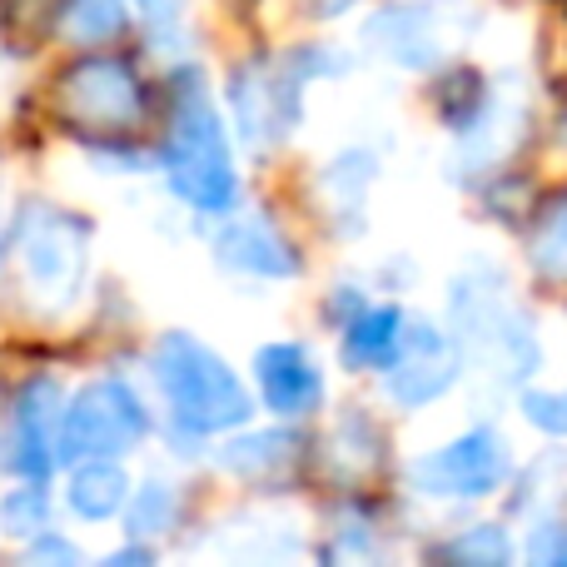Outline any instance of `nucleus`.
Listing matches in <instances>:
<instances>
[{"instance_id":"nucleus-2","label":"nucleus","mask_w":567,"mask_h":567,"mask_svg":"<svg viewBox=\"0 0 567 567\" xmlns=\"http://www.w3.org/2000/svg\"><path fill=\"white\" fill-rule=\"evenodd\" d=\"M155 383L169 403V419L185 433H225L249 419V393L239 373L209 343L189 333H165L155 343Z\"/></svg>"},{"instance_id":"nucleus-3","label":"nucleus","mask_w":567,"mask_h":567,"mask_svg":"<svg viewBox=\"0 0 567 567\" xmlns=\"http://www.w3.org/2000/svg\"><path fill=\"white\" fill-rule=\"evenodd\" d=\"M85 245L90 229L85 219L65 215V209H25L16 225V255L25 269V289L35 293L40 309H65L80 293V275H85Z\"/></svg>"},{"instance_id":"nucleus-7","label":"nucleus","mask_w":567,"mask_h":567,"mask_svg":"<svg viewBox=\"0 0 567 567\" xmlns=\"http://www.w3.org/2000/svg\"><path fill=\"white\" fill-rule=\"evenodd\" d=\"M60 105L75 125L105 130V135H125L145 115V90H140L135 70L115 55H85L65 80H60Z\"/></svg>"},{"instance_id":"nucleus-6","label":"nucleus","mask_w":567,"mask_h":567,"mask_svg":"<svg viewBox=\"0 0 567 567\" xmlns=\"http://www.w3.org/2000/svg\"><path fill=\"white\" fill-rule=\"evenodd\" d=\"M513 473L508 443L493 429H473L463 439L443 443V449L423 453L409 468L413 488L429 493V498H483V493H498Z\"/></svg>"},{"instance_id":"nucleus-15","label":"nucleus","mask_w":567,"mask_h":567,"mask_svg":"<svg viewBox=\"0 0 567 567\" xmlns=\"http://www.w3.org/2000/svg\"><path fill=\"white\" fill-rule=\"evenodd\" d=\"M65 498H70V508H75L80 518H90V523L115 518V513L130 503V478L110 458H85V468L70 473Z\"/></svg>"},{"instance_id":"nucleus-25","label":"nucleus","mask_w":567,"mask_h":567,"mask_svg":"<svg viewBox=\"0 0 567 567\" xmlns=\"http://www.w3.org/2000/svg\"><path fill=\"white\" fill-rule=\"evenodd\" d=\"M0 255H6V235H0Z\"/></svg>"},{"instance_id":"nucleus-21","label":"nucleus","mask_w":567,"mask_h":567,"mask_svg":"<svg viewBox=\"0 0 567 567\" xmlns=\"http://www.w3.org/2000/svg\"><path fill=\"white\" fill-rule=\"evenodd\" d=\"M449 558H458V563H508L513 543L498 523H478V528L458 533V538L449 543Z\"/></svg>"},{"instance_id":"nucleus-17","label":"nucleus","mask_w":567,"mask_h":567,"mask_svg":"<svg viewBox=\"0 0 567 567\" xmlns=\"http://www.w3.org/2000/svg\"><path fill=\"white\" fill-rule=\"evenodd\" d=\"M60 20H65L75 45H105L125 30V0H60Z\"/></svg>"},{"instance_id":"nucleus-1","label":"nucleus","mask_w":567,"mask_h":567,"mask_svg":"<svg viewBox=\"0 0 567 567\" xmlns=\"http://www.w3.org/2000/svg\"><path fill=\"white\" fill-rule=\"evenodd\" d=\"M165 179L185 205L205 209V215H229L239 199L235 159H229L225 120L209 105L205 80L195 70H179L175 90H169V130L165 150H159Z\"/></svg>"},{"instance_id":"nucleus-4","label":"nucleus","mask_w":567,"mask_h":567,"mask_svg":"<svg viewBox=\"0 0 567 567\" xmlns=\"http://www.w3.org/2000/svg\"><path fill=\"white\" fill-rule=\"evenodd\" d=\"M453 319H458L463 339L493 363V373L503 379H523V373H538V339H533V323L503 293V279H458L453 284Z\"/></svg>"},{"instance_id":"nucleus-16","label":"nucleus","mask_w":567,"mask_h":567,"mask_svg":"<svg viewBox=\"0 0 567 567\" xmlns=\"http://www.w3.org/2000/svg\"><path fill=\"white\" fill-rule=\"evenodd\" d=\"M179 523V488L165 478H150L145 488L130 493L125 503V533L130 538H155Z\"/></svg>"},{"instance_id":"nucleus-24","label":"nucleus","mask_w":567,"mask_h":567,"mask_svg":"<svg viewBox=\"0 0 567 567\" xmlns=\"http://www.w3.org/2000/svg\"><path fill=\"white\" fill-rule=\"evenodd\" d=\"M135 6L145 10L155 30H175L179 25V0H135Z\"/></svg>"},{"instance_id":"nucleus-22","label":"nucleus","mask_w":567,"mask_h":567,"mask_svg":"<svg viewBox=\"0 0 567 567\" xmlns=\"http://www.w3.org/2000/svg\"><path fill=\"white\" fill-rule=\"evenodd\" d=\"M523 413H528L543 433H558V439H567V393L528 389V393H523Z\"/></svg>"},{"instance_id":"nucleus-8","label":"nucleus","mask_w":567,"mask_h":567,"mask_svg":"<svg viewBox=\"0 0 567 567\" xmlns=\"http://www.w3.org/2000/svg\"><path fill=\"white\" fill-rule=\"evenodd\" d=\"M319 70H333L329 55L313 60H284V65H249L235 75V115L239 135L249 145H265L275 135H289L293 115H299V85Z\"/></svg>"},{"instance_id":"nucleus-14","label":"nucleus","mask_w":567,"mask_h":567,"mask_svg":"<svg viewBox=\"0 0 567 567\" xmlns=\"http://www.w3.org/2000/svg\"><path fill=\"white\" fill-rule=\"evenodd\" d=\"M373 45L399 65H433L443 55V35H439V16L433 10H389L369 25Z\"/></svg>"},{"instance_id":"nucleus-11","label":"nucleus","mask_w":567,"mask_h":567,"mask_svg":"<svg viewBox=\"0 0 567 567\" xmlns=\"http://www.w3.org/2000/svg\"><path fill=\"white\" fill-rule=\"evenodd\" d=\"M50 423H55V383L35 379L16 399V413H10V443H6L10 473H20V478H30V483L50 478L55 449H60V439H50Z\"/></svg>"},{"instance_id":"nucleus-19","label":"nucleus","mask_w":567,"mask_h":567,"mask_svg":"<svg viewBox=\"0 0 567 567\" xmlns=\"http://www.w3.org/2000/svg\"><path fill=\"white\" fill-rule=\"evenodd\" d=\"M0 523H6L10 533H20V538H30V533H45L50 528V498L40 483H30V488H16L6 503H0Z\"/></svg>"},{"instance_id":"nucleus-10","label":"nucleus","mask_w":567,"mask_h":567,"mask_svg":"<svg viewBox=\"0 0 567 567\" xmlns=\"http://www.w3.org/2000/svg\"><path fill=\"white\" fill-rule=\"evenodd\" d=\"M255 379L269 413H279V419H303L323 399V373L303 343H265L255 353Z\"/></svg>"},{"instance_id":"nucleus-20","label":"nucleus","mask_w":567,"mask_h":567,"mask_svg":"<svg viewBox=\"0 0 567 567\" xmlns=\"http://www.w3.org/2000/svg\"><path fill=\"white\" fill-rule=\"evenodd\" d=\"M533 259H538L543 275L567 279V199L548 209V219L538 225V239H533Z\"/></svg>"},{"instance_id":"nucleus-9","label":"nucleus","mask_w":567,"mask_h":567,"mask_svg":"<svg viewBox=\"0 0 567 567\" xmlns=\"http://www.w3.org/2000/svg\"><path fill=\"white\" fill-rule=\"evenodd\" d=\"M458 373H463V359H458V349L443 339V329L413 319L409 329H403L399 359L389 363V393L403 409H429L433 399H443V393L458 383Z\"/></svg>"},{"instance_id":"nucleus-23","label":"nucleus","mask_w":567,"mask_h":567,"mask_svg":"<svg viewBox=\"0 0 567 567\" xmlns=\"http://www.w3.org/2000/svg\"><path fill=\"white\" fill-rule=\"evenodd\" d=\"M528 558L533 563H567V523H548V528L533 533Z\"/></svg>"},{"instance_id":"nucleus-12","label":"nucleus","mask_w":567,"mask_h":567,"mask_svg":"<svg viewBox=\"0 0 567 567\" xmlns=\"http://www.w3.org/2000/svg\"><path fill=\"white\" fill-rule=\"evenodd\" d=\"M219 265L239 269V275L259 279H293L299 275V255L289 249V239L279 235L269 219H229V229L219 235Z\"/></svg>"},{"instance_id":"nucleus-5","label":"nucleus","mask_w":567,"mask_h":567,"mask_svg":"<svg viewBox=\"0 0 567 567\" xmlns=\"http://www.w3.org/2000/svg\"><path fill=\"white\" fill-rule=\"evenodd\" d=\"M150 433L140 393L120 379H95L60 409V458H115Z\"/></svg>"},{"instance_id":"nucleus-13","label":"nucleus","mask_w":567,"mask_h":567,"mask_svg":"<svg viewBox=\"0 0 567 567\" xmlns=\"http://www.w3.org/2000/svg\"><path fill=\"white\" fill-rule=\"evenodd\" d=\"M403 319L393 303H373V309H359L343 329V363L349 369H389L403 349Z\"/></svg>"},{"instance_id":"nucleus-18","label":"nucleus","mask_w":567,"mask_h":567,"mask_svg":"<svg viewBox=\"0 0 567 567\" xmlns=\"http://www.w3.org/2000/svg\"><path fill=\"white\" fill-rule=\"evenodd\" d=\"M293 443L284 439V433H249V439H235L219 449V463H225L229 473H239V478H255V473H269L279 468L284 458H289Z\"/></svg>"}]
</instances>
